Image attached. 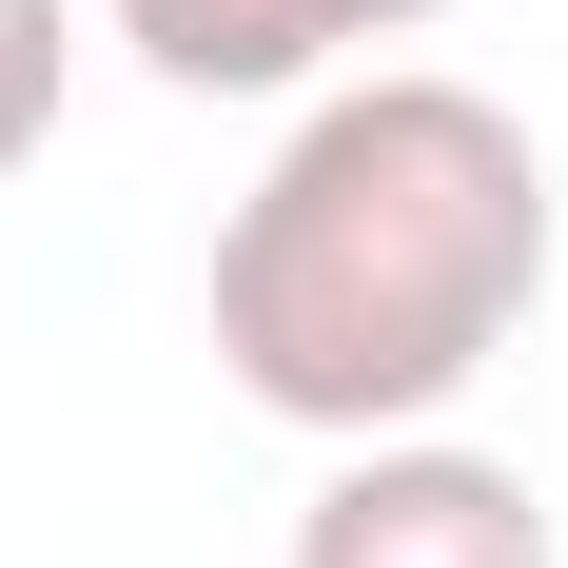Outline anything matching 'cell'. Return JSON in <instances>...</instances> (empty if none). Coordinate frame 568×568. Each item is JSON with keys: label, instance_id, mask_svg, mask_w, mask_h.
<instances>
[{"label": "cell", "instance_id": "obj_1", "mask_svg": "<svg viewBox=\"0 0 568 568\" xmlns=\"http://www.w3.org/2000/svg\"><path fill=\"white\" fill-rule=\"evenodd\" d=\"M549 314V158L510 99L432 59H373L275 138V176L216 216V373L275 432H432L490 353Z\"/></svg>", "mask_w": 568, "mask_h": 568}, {"label": "cell", "instance_id": "obj_2", "mask_svg": "<svg viewBox=\"0 0 568 568\" xmlns=\"http://www.w3.org/2000/svg\"><path fill=\"white\" fill-rule=\"evenodd\" d=\"M294 568H568L549 490L510 452H452V432H373V452L294 510Z\"/></svg>", "mask_w": 568, "mask_h": 568}, {"label": "cell", "instance_id": "obj_3", "mask_svg": "<svg viewBox=\"0 0 568 568\" xmlns=\"http://www.w3.org/2000/svg\"><path fill=\"white\" fill-rule=\"evenodd\" d=\"M99 20L158 59L176 99H294V79H334L353 40H412V20H452V0H99Z\"/></svg>", "mask_w": 568, "mask_h": 568}, {"label": "cell", "instance_id": "obj_4", "mask_svg": "<svg viewBox=\"0 0 568 568\" xmlns=\"http://www.w3.org/2000/svg\"><path fill=\"white\" fill-rule=\"evenodd\" d=\"M59 79H79V20L59 0H0V176L59 138Z\"/></svg>", "mask_w": 568, "mask_h": 568}]
</instances>
